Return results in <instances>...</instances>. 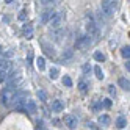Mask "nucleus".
<instances>
[{"instance_id": "f257e3e1", "label": "nucleus", "mask_w": 130, "mask_h": 130, "mask_svg": "<svg viewBox=\"0 0 130 130\" xmlns=\"http://www.w3.org/2000/svg\"><path fill=\"white\" fill-rule=\"evenodd\" d=\"M115 8H116V0H102V3H100V14L105 16V17H110V16H113Z\"/></svg>"}, {"instance_id": "f03ea898", "label": "nucleus", "mask_w": 130, "mask_h": 130, "mask_svg": "<svg viewBox=\"0 0 130 130\" xmlns=\"http://www.w3.org/2000/svg\"><path fill=\"white\" fill-rule=\"evenodd\" d=\"M86 19H88V22H86V30H88V35L91 36V38H97L99 36V25H97V22L94 21V17L92 16H86Z\"/></svg>"}, {"instance_id": "7ed1b4c3", "label": "nucleus", "mask_w": 130, "mask_h": 130, "mask_svg": "<svg viewBox=\"0 0 130 130\" xmlns=\"http://www.w3.org/2000/svg\"><path fill=\"white\" fill-rule=\"evenodd\" d=\"M91 42H92L91 36H89V35H83V36H80V38H77L75 47L80 49V50H85V49H88L89 45H91Z\"/></svg>"}, {"instance_id": "20e7f679", "label": "nucleus", "mask_w": 130, "mask_h": 130, "mask_svg": "<svg viewBox=\"0 0 130 130\" xmlns=\"http://www.w3.org/2000/svg\"><path fill=\"white\" fill-rule=\"evenodd\" d=\"M63 21H64V16H63V14H60V13H53V16L50 17L49 24H50V27H52L53 30H58V28H61Z\"/></svg>"}, {"instance_id": "39448f33", "label": "nucleus", "mask_w": 130, "mask_h": 130, "mask_svg": "<svg viewBox=\"0 0 130 130\" xmlns=\"http://www.w3.org/2000/svg\"><path fill=\"white\" fill-rule=\"evenodd\" d=\"M13 94H14V91L5 88V89L2 91V94H0V102H2L3 105H10V102H11V99H13Z\"/></svg>"}, {"instance_id": "423d86ee", "label": "nucleus", "mask_w": 130, "mask_h": 130, "mask_svg": "<svg viewBox=\"0 0 130 130\" xmlns=\"http://www.w3.org/2000/svg\"><path fill=\"white\" fill-rule=\"evenodd\" d=\"M24 110L27 113H30V115H35L36 111H38V107H36L35 100H25L24 102Z\"/></svg>"}, {"instance_id": "0eeeda50", "label": "nucleus", "mask_w": 130, "mask_h": 130, "mask_svg": "<svg viewBox=\"0 0 130 130\" xmlns=\"http://www.w3.org/2000/svg\"><path fill=\"white\" fill-rule=\"evenodd\" d=\"M77 122H78V121H77V118L74 115H66V116H64V124H66L71 130L77 127Z\"/></svg>"}, {"instance_id": "6e6552de", "label": "nucleus", "mask_w": 130, "mask_h": 130, "mask_svg": "<svg viewBox=\"0 0 130 130\" xmlns=\"http://www.w3.org/2000/svg\"><path fill=\"white\" fill-rule=\"evenodd\" d=\"M52 110L55 111V113H60V111H63V110H64V102L60 100V99L53 100V102H52Z\"/></svg>"}, {"instance_id": "1a4fd4ad", "label": "nucleus", "mask_w": 130, "mask_h": 130, "mask_svg": "<svg viewBox=\"0 0 130 130\" xmlns=\"http://www.w3.org/2000/svg\"><path fill=\"white\" fill-rule=\"evenodd\" d=\"M52 16H53V11H50V10L44 11L42 16H41V24H49V21H50V17H52Z\"/></svg>"}, {"instance_id": "9d476101", "label": "nucleus", "mask_w": 130, "mask_h": 130, "mask_svg": "<svg viewBox=\"0 0 130 130\" xmlns=\"http://www.w3.org/2000/svg\"><path fill=\"white\" fill-rule=\"evenodd\" d=\"M41 45H42V49H44L45 55H49V57H53V55H55V50H53V47H50V45H49L47 42H41Z\"/></svg>"}, {"instance_id": "9b49d317", "label": "nucleus", "mask_w": 130, "mask_h": 130, "mask_svg": "<svg viewBox=\"0 0 130 130\" xmlns=\"http://www.w3.org/2000/svg\"><path fill=\"white\" fill-rule=\"evenodd\" d=\"M119 86L122 88V89H125V91H128V88H130V82H128V78L121 77V78H119Z\"/></svg>"}, {"instance_id": "f8f14e48", "label": "nucleus", "mask_w": 130, "mask_h": 130, "mask_svg": "<svg viewBox=\"0 0 130 130\" xmlns=\"http://www.w3.org/2000/svg\"><path fill=\"white\" fill-rule=\"evenodd\" d=\"M72 57H74V50H72V49H68V50H64V52H63V55H61L63 61H66V60H71Z\"/></svg>"}, {"instance_id": "ddd939ff", "label": "nucleus", "mask_w": 130, "mask_h": 130, "mask_svg": "<svg viewBox=\"0 0 130 130\" xmlns=\"http://www.w3.org/2000/svg\"><path fill=\"white\" fill-rule=\"evenodd\" d=\"M125 125H127L125 118H124V116H119V118H118V121H116V127H118V128H124Z\"/></svg>"}, {"instance_id": "4468645a", "label": "nucleus", "mask_w": 130, "mask_h": 130, "mask_svg": "<svg viewBox=\"0 0 130 130\" xmlns=\"http://www.w3.org/2000/svg\"><path fill=\"white\" fill-rule=\"evenodd\" d=\"M36 66H38V69H39V71H44V69H45V60H44L42 57L36 58Z\"/></svg>"}, {"instance_id": "2eb2a0df", "label": "nucleus", "mask_w": 130, "mask_h": 130, "mask_svg": "<svg viewBox=\"0 0 130 130\" xmlns=\"http://www.w3.org/2000/svg\"><path fill=\"white\" fill-rule=\"evenodd\" d=\"M88 88H89V83H88V82H85V80L78 82V89H80L82 92H86V91H88Z\"/></svg>"}, {"instance_id": "dca6fc26", "label": "nucleus", "mask_w": 130, "mask_h": 130, "mask_svg": "<svg viewBox=\"0 0 130 130\" xmlns=\"http://www.w3.org/2000/svg\"><path fill=\"white\" fill-rule=\"evenodd\" d=\"M24 31H25V35H27V39H31V31H33L31 25H27V24H25V27H24Z\"/></svg>"}, {"instance_id": "f3484780", "label": "nucleus", "mask_w": 130, "mask_h": 130, "mask_svg": "<svg viewBox=\"0 0 130 130\" xmlns=\"http://www.w3.org/2000/svg\"><path fill=\"white\" fill-rule=\"evenodd\" d=\"M99 122H100V124H104V125H108V124H110V116L102 115V116L99 118Z\"/></svg>"}, {"instance_id": "a211bd4d", "label": "nucleus", "mask_w": 130, "mask_h": 130, "mask_svg": "<svg viewBox=\"0 0 130 130\" xmlns=\"http://www.w3.org/2000/svg\"><path fill=\"white\" fill-rule=\"evenodd\" d=\"M94 74H96V77H97L99 80H102V78H104V72H102L100 66H96V68H94Z\"/></svg>"}, {"instance_id": "6ab92c4d", "label": "nucleus", "mask_w": 130, "mask_h": 130, "mask_svg": "<svg viewBox=\"0 0 130 130\" xmlns=\"http://www.w3.org/2000/svg\"><path fill=\"white\" fill-rule=\"evenodd\" d=\"M58 74H60V69H58V68H52V69H50V78L55 80V78L58 77Z\"/></svg>"}, {"instance_id": "aec40b11", "label": "nucleus", "mask_w": 130, "mask_h": 130, "mask_svg": "<svg viewBox=\"0 0 130 130\" xmlns=\"http://www.w3.org/2000/svg\"><path fill=\"white\" fill-rule=\"evenodd\" d=\"M38 97H39V100L45 102V100H47V92H45L44 89H39V91H38Z\"/></svg>"}, {"instance_id": "412c9836", "label": "nucleus", "mask_w": 130, "mask_h": 130, "mask_svg": "<svg viewBox=\"0 0 130 130\" xmlns=\"http://www.w3.org/2000/svg\"><path fill=\"white\" fill-rule=\"evenodd\" d=\"M121 53H122V57H124V58H127V60H128V57H130V47H128V45H125V47H122V50H121Z\"/></svg>"}, {"instance_id": "4be33fe9", "label": "nucleus", "mask_w": 130, "mask_h": 130, "mask_svg": "<svg viewBox=\"0 0 130 130\" xmlns=\"http://www.w3.org/2000/svg\"><path fill=\"white\" fill-rule=\"evenodd\" d=\"M63 85L68 86V88H71V86H72V80H71V77L64 75V77H63Z\"/></svg>"}, {"instance_id": "5701e85b", "label": "nucleus", "mask_w": 130, "mask_h": 130, "mask_svg": "<svg viewBox=\"0 0 130 130\" xmlns=\"http://www.w3.org/2000/svg\"><path fill=\"white\" fill-rule=\"evenodd\" d=\"M94 60H96V61H104V60H105V55L102 53V52H96V53H94Z\"/></svg>"}, {"instance_id": "b1692460", "label": "nucleus", "mask_w": 130, "mask_h": 130, "mask_svg": "<svg viewBox=\"0 0 130 130\" xmlns=\"http://www.w3.org/2000/svg\"><path fill=\"white\" fill-rule=\"evenodd\" d=\"M8 78V72L6 71H0V82H6Z\"/></svg>"}, {"instance_id": "393cba45", "label": "nucleus", "mask_w": 130, "mask_h": 130, "mask_svg": "<svg viewBox=\"0 0 130 130\" xmlns=\"http://www.w3.org/2000/svg\"><path fill=\"white\" fill-rule=\"evenodd\" d=\"M104 107H105V108H110V107H111V100H110V99H105V100H104Z\"/></svg>"}, {"instance_id": "a878e982", "label": "nucleus", "mask_w": 130, "mask_h": 130, "mask_svg": "<svg viewBox=\"0 0 130 130\" xmlns=\"http://www.w3.org/2000/svg\"><path fill=\"white\" fill-rule=\"evenodd\" d=\"M108 91H110V94H115V96H116V91H115V86H108Z\"/></svg>"}, {"instance_id": "bb28decb", "label": "nucleus", "mask_w": 130, "mask_h": 130, "mask_svg": "<svg viewBox=\"0 0 130 130\" xmlns=\"http://www.w3.org/2000/svg\"><path fill=\"white\" fill-rule=\"evenodd\" d=\"M25 17H27V14H25V11L19 14V19H21V21H25Z\"/></svg>"}, {"instance_id": "cd10ccee", "label": "nucleus", "mask_w": 130, "mask_h": 130, "mask_svg": "<svg viewBox=\"0 0 130 130\" xmlns=\"http://www.w3.org/2000/svg\"><path fill=\"white\" fill-rule=\"evenodd\" d=\"M83 72H85V74L89 72V66H88V64H85V66H83Z\"/></svg>"}, {"instance_id": "c85d7f7f", "label": "nucleus", "mask_w": 130, "mask_h": 130, "mask_svg": "<svg viewBox=\"0 0 130 130\" xmlns=\"http://www.w3.org/2000/svg\"><path fill=\"white\" fill-rule=\"evenodd\" d=\"M50 2H52V0H41L42 5H47V3H50Z\"/></svg>"}, {"instance_id": "c756f323", "label": "nucleus", "mask_w": 130, "mask_h": 130, "mask_svg": "<svg viewBox=\"0 0 130 130\" xmlns=\"http://www.w3.org/2000/svg\"><path fill=\"white\" fill-rule=\"evenodd\" d=\"M5 2H6V3H11V2H13V0H5Z\"/></svg>"}, {"instance_id": "7c9ffc66", "label": "nucleus", "mask_w": 130, "mask_h": 130, "mask_svg": "<svg viewBox=\"0 0 130 130\" xmlns=\"http://www.w3.org/2000/svg\"><path fill=\"white\" fill-rule=\"evenodd\" d=\"M0 61H2V57H0Z\"/></svg>"}]
</instances>
